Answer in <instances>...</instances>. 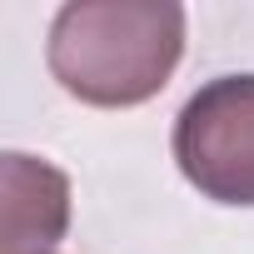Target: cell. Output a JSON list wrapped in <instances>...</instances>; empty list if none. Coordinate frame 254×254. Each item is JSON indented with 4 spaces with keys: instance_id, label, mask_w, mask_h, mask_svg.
Masks as SVG:
<instances>
[{
    "instance_id": "6da1fadb",
    "label": "cell",
    "mask_w": 254,
    "mask_h": 254,
    "mask_svg": "<svg viewBox=\"0 0 254 254\" xmlns=\"http://www.w3.org/2000/svg\"><path fill=\"white\" fill-rule=\"evenodd\" d=\"M185 55V5L175 0H70L50 20L45 65L65 95L130 110L155 100Z\"/></svg>"
},
{
    "instance_id": "3957f363",
    "label": "cell",
    "mask_w": 254,
    "mask_h": 254,
    "mask_svg": "<svg viewBox=\"0 0 254 254\" xmlns=\"http://www.w3.org/2000/svg\"><path fill=\"white\" fill-rule=\"evenodd\" d=\"M70 229V180L35 155H5V249L0 254H50Z\"/></svg>"
},
{
    "instance_id": "7a4b0ae2",
    "label": "cell",
    "mask_w": 254,
    "mask_h": 254,
    "mask_svg": "<svg viewBox=\"0 0 254 254\" xmlns=\"http://www.w3.org/2000/svg\"><path fill=\"white\" fill-rule=\"evenodd\" d=\"M175 165L214 204L254 209V75L199 85L175 120Z\"/></svg>"
}]
</instances>
